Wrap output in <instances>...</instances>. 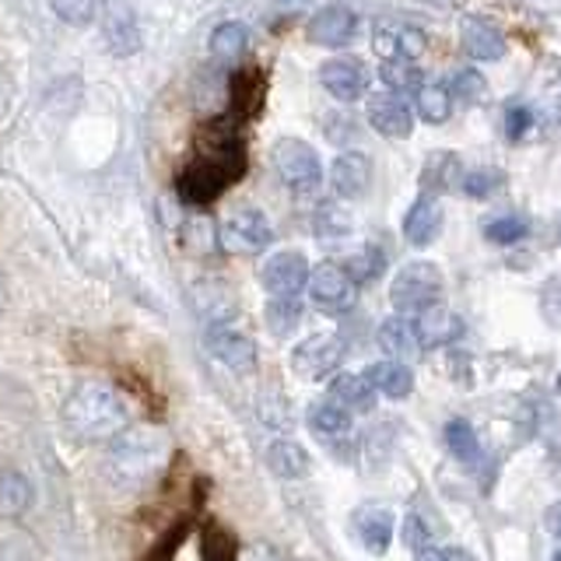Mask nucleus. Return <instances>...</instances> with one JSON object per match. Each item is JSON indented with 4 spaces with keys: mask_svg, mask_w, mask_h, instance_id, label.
Here are the masks:
<instances>
[{
    "mask_svg": "<svg viewBox=\"0 0 561 561\" xmlns=\"http://www.w3.org/2000/svg\"><path fill=\"white\" fill-rule=\"evenodd\" d=\"M127 400H123L110 382H78L64 400V428L78 443H113L127 432Z\"/></svg>",
    "mask_w": 561,
    "mask_h": 561,
    "instance_id": "obj_1",
    "label": "nucleus"
},
{
    "mask_svg": "<svg viewBox=\"0 0 561 561\" xmlns=\"http://www.w3.org/2000/svg\"><path fill=\"white\" fill-rule=\"evenodd\" d=\"M245 172V151L236 140L232 130L215 127L210 137H201V154L183 175H180V193L186 204H210L215 197L232 186Z\"/></svg>",
    "mask_w": 561,
    "mask_h": 561,
    "instance_id": "obj_2",
    "label": "nucleus"
},
{
    "mask_svg": "<svg viewBox=\"0 0 561 561\" xmlns=\"http://www.w3.org/2000/svg\"><path fill=\"white\" fill-rule=\"evenodd\" d=\"M165 456H169V438L158 428H148V425L127 428L113 438L105 470H110V478L119 488H145L162 473Z\"/></svg>",
    "mask_w": 561,
    "mask_h": 561,
    "instance_id": "obj_3",
    "label": "nucleus"
},
{
    "mask_svg": "<svg viewBox=\"0 0 561 561\" xmlns=\"http://www.w3.org/2000/svg\"><path fill=\"white\" fill-rule=\"evenodd\" d=\"M443 288H446L443 271L428 260H414V263H408V267L397 271L393 285H390V306L400 316H421L425 309L438 306Z\"/></svg>",
    "mask_w": 561,
    "mask_h": 561,
    "instance_id": "obj_4",
    "label": "nucleus"
},
{
    "mask_svg": "<svg viewBox=\"0 0 561 561\" xmlns=\"http://www.w3.org/2000/svg\"><path fill=\"white\" fill-rule=\"evenodd\" d=\"M274 169L280 175V183H285L291 193L298 197H309V193L320 190L323 183V162L316 148H309L306 140L298 137H280L274 145Z\"/></svg>",
    "mask_w": 561,
    "mask_h": 561,
    "instance_id": "obj_5",
    "label": "nucleus"
},
{
    "mask_svg": "<svg viewBox=\"0 0 561 561\" xmlns=\"http://www.w3.org/2000/svg\"><path fill=\"white\" fill-rule=\"evenodd\" d=\"M306 291H309V302L320 312H327V316L351 312L358 302V285L344 274L341 263H333V260H327V263H320V267L309 271Z\"/></svg>",
    "mask_w": 561,
    "mask_h": 561,
    "instance_id": "obj_6",
    "label": "nucleus"
},
{
    "mask_svg": "<svg viewBox=\"0 0 561 561\" xmlns=\"http://www.w3.org/2000/svg\"><path fill=\"white\" fill-rule=\"evenodd\" d=\"M347 355L344 341L337 333H312L291 351V368L309 382H323L341 373V362Z\"/></svg>",
    "mask_w": 561,
    "mask_h": 561,
    "instance_id": "obj_7",
    "label": "nucleus"
},
{
    "mask_svg": "<svg viewBox=\"0 0 561 561\" xmlns=\"http://www.w3.org/2000/svg\"><path fill=\"white\" fill-rule=\"evenodd\" d=\"M271 239H274V228L267 215H260L256 207H242L236 215H228L218 232V242L228 253H260V250H267Z\"/></svg>",
    "mask_w": 561,
    "mask_h": 561,
    "instance_id": "obj_8",
    "label": "nucleus"
},
{
    "mask_svg": "<svg viewBox=\"0 0 561 561\" xmlns=\"http://www.w3.org/2000/svg\"><path fill=\"white\" fill-rule=\"evenodd\" d=\"M309 271H312L309 260L298 250H280L263 260L260 280L271 298H298L309 285Z\"/></svg>",
    "mask_w": 561,
    "mask_h": 561,
    "instance_id": "obj_9",
    "label": "nucleus"
},
{
    "mask_svg": "<svg viewBox=\"0 0 561 561\" xmlns=\"http://www.w3.org/2000/svg\"><path fill=\"white\" fill-rule=\"evenodd\" d=\"M425 46H428V39H425V32H421L417 25L382 18V22H376V28H373V49H376V57H382V64L386 60L417 64V57L425 53Z\"/></svg>",
    "mask_w": 561,
    "mask_h": 561,
    "instance_id": "obj_10",
    "label": "nucleus"
},
{
    "mask_svg": "<svg viewBox=\"0 0 561 561\" xmlns=\"http://www.w3.org/2000/svg\"><path fill=\"white\" fill-rule=\"evenodd\" d=\"M351 530H355L358 543L368 554H386L393 543V530H397V516L390 505L382 502H365L355 508L351 516Z\"/></svg>",
    "mask_w": 561,
    "mask_h": 561,
    "instance_id": "obj_11",
    "label": "nucleus"
},
{
    "mask_svg": "<svg viewBox=\"0 0 561 561\" xmlns=\"http://www.w3.org/2000/svg\"><path fill=\"white\" fill-rule=\"evenodd\" d=\"M309 43L316 46H327V49H344L355 43L358 35V14L344 8V4H327L323 11H316L309 18Z\"/></svg>",
    "mask_w": 561,
    "mask_h": 561,
    "instance_id": "obj_12",
    "label": "nucleus"
},
{
    "mask_svg": "<svg viewBox=\"0 0 561 561\" xmlns=\"http://www.w3.org/2000/svg\"><path fill=\"white\" fill-rule=\"evenodd\" d=\"M460 43L463 53L478 64H499L505 57V32L495 18L488 14H467L460 22Z\"/></svg>",
    "mask_w": 561,
    "mask_h": 561,
    "instance_id": "obj_13",
    "label": "nucleus"
},
{
    "mask_svg": "<svg viewBox=\"0 0 561 561\" xmlns=\"http://www.w3.org/2000/svg\"><path fill=\"white\" fill-rule=\"evenodd\" d=\"M207 355L228 365L232 373H253L256 368V344L250 333H242L236 327H207Z\"/></svg>",
    "mask_w": 561,
    "mask_h": 561,
    "instance_id": "obj_14",
    "label": "nucleus"
},
{
    "mask_svg": "<svg viewBox=\"0 0 561 561\" xmlns=\"http://www.w3.org/2000/svg\"><path fill=\"white\" fill-rule=\"evenodd\" d=\"M102 39L116 57L137 53L140 32H137V14L130 8V0H105L102 4Z\"/></svg>",
    "mask_w": 561,
    "mask_h": 561,
    "instance_id": "obj_15",
    "label": "nucleus"
},
{
    "mask_svg": "<svg viewBox=\"0 0 561 561\" xmlns=\"http://www.w3.org/2000/svg\"><path fill=\"white\" fill-rule=\"evenodd\" d=\"M320 81L337 102H358L368 92V67L355 57H333L320 67Z\"/></svg>",
    "mask_w": 561,
    "mask_h": 561,
    "instance_id": "obj_16",
    "label": "nucleus"
},
{
    "mask_svg": "<svg viewBox=\"0 0 561 561\" xmlns=\"http://www.w3.org/2000/svg\"><path fill=\"white\" fill-rule=\"evenodd\" d=\"M365 116H368V127H373L376 134H382V137H390V140H403V137H411V130H414L411 105L403 102L400 95H390V92L368 99Z\"/></svg>",
    "mask_w": 561,
    "mask_h": 561,
    "instance_id": "obj_17",
    "label": "nucleus"
},
{
    "mask_svg": "<svg viewBox=\"0 0 561 561\" xmlns=\"http://www.w3.org/2000/svg\"><path fill=\"white\" fill-rule=\"evenodd\" d=\"M373 183V162L362 151H341L330 165V190L341 201H358Z\"/></svg>",
    "mask_w": 561,
    "mask_h": 561,
    "instance_id": "obj_18",
    "label": "nucleus"
},
{
    "mask_svg": "<svg viewBox=\"0 0 561 561\" xmlns=\"http://www.w3.org/2000/svg\"><path fill=\"white\" fill-rule=\"evenodd\" d=\"M443 204L438 197H428V193H421V197L408 207V215H403V239H408L414 250H425L438 239L443 232Z\"/></svg>",
    "mask_w": 561,
    "mask_h": 561,
    "instance_id": "obj_19",
    "label": "nucleus"
},
{
    "mask_svg": "<svg viewBox=\"0 0 561 561\" xmlns=\"http://www.w3.org/2000/svg\"><path fill=\"white\" fill-rule=\"evenodd\" d=\"M414 333H417V347H449L463 337V320L460 312L432 306L421 316H414Z\"/></svg>",
    "mask_w": 561,
    "mask_h": 561,
    "instance_id": "obj_20",
    "label": "nucleus"
},
{
    "mask_svg": "<svg viewBox=\"0 0 561 561\" xmlns=\"http://www.w3.org/2000/svg\"><path fill=\"white\" fill-rule=\"evenodd\" d=\"M193 309L207 323V327H232L239 316V302L236 295L228 291L221 280H201L193 288Z\"/></svg>",
    "mask_w": 561,
    "mask_h": 561,
    "instance_id": "obj_21",
    "label": "nucleus"
},
{
    "mask_svg": "<svg viewBox=\"0 0 561 561\" xmlns=\"http://www.w3.org/2000/svg\"><path fill=\"white\" fill-rule=\"evenodd\" d=\"M376 390L365 379V373H337L330 379V400L344 408L347 414H368L376 411Z\"/></svg>",
    "mask_w": 561,
    "mask_h": 561,
    "instance_id": "obj_22",
    "label": "nucleus"
},
{
    "mask_svg": "<svg viewBox=\"0 0 561 561\" xmlns=\"http://www.w3.org/2000/svg\"><path fill=\"white\" fill-rule=\"evenodd\" d=\"M306 421H309V432L327 446H337L344 438H351V414L337 408L333 400H316Z\"/></svg>",
    "mask_w": 561,
    "mask_h": 561,
    "instance_id": "obj_23",
    "label": "nucleus"
},
{
    "mask_svg": "<svg viewBox=\"0 0 561 561\" xmlns=\"http://www.w3.org/2000/svg\"><path fill=\"white\" fill-rule=\"evenodd\" d=\"M463 180V162L460 154L453 151H435L425 158V169H421V193L438 197V193H449L453 186H460Z\"/></svg>",
    "mask_w": 561,
    "mask_h": 561,
    "instance_id": "obj_24",
    "label": "nucleus"
},
{
    "mask_svg": "<svg viewBox=\"0 0 561 561\" xmlns=\"http://www.w3.org/2000/svg\"><path fill=\"white\" fill-rule=\"evenodd\" d=\"M365 379L373 382L376 393L390 397V400H403V397H411V390H414L411 365L408 362H393V358H382L376 365H368L365 368Z\"/></svg>",
    "mask_w": 561,
    "mask_h": 561,
    "instance_id": "obj_25",
    "label": "nucleus"
},
{
    "mask_svg": "<svg viewBox=\"0 0 561 561\" xmlns=\"http://www.w3.org/2000/svg\"><path fill=\"white\" fill-rule=\"evenodd\" d=\"M376 341L382 347V355L386 358H393V362H408L417 355V333H414V323L408 320V316H390V320H382L379 323V333H376Z\"/></svg>",
    "mask_w": 561,
    "mask_h": 561,
    "instance_id": "obj_26",
    "label": "nucleus"
},
{
    "mask_svg": "<svg viewBox=\"0 0 561 561\" xmlns=\"http://www.w3.org/2000/svg\"><path fill=\"white\" fill-rule=\"evenodd\" d=\"M443 443L449 449V456L456 463H463V467H478L484 460V446H481V438L478 432H473L470 421L463 417H453L446 421V428H443Z\"/></svg>",
    "mask_w": 561,
    "mask_h": 561,
    "instance_id": "obj_27",
    "label": "nucleus"
},
{
    "mask_svg": "<svg viewBox=\"0 0 561 561\" xmlns=\"http://www.w3.org/2000/svg\"><path fill=\"white\" fill-rule=\"evenodd\" d=\"M267 467L277 473V478H306L312 460H309V453L306 446H298L295 438H274V443L267 446Z\"/></svg>",
    "mask_w": 561,
    "mask_h": 561,
    "instance_id": "obj_28",
    "label": "nucleus"
},
{
    "mask_svg": "<svg viewBox=\"0 0 561 561\" xmlns=\"http://www.w3.org/2000/svg\"><path fill=\"white\" fill-rule=\"evenodd\" d=\"M414 110L417 116L438 127V123H446L453 116V95H449V84L443 81H425L414 92Z\"/></svg>",
    "mask_w": 561,
    "mask_h": 561,
    "instance_id": "obj_29",
    "label": "nucleus"
},
{
    "mask_svg": "<svg viewBox=\"0 0 561 561\" xmlns=\"http://www.w3.org/2000/svg\"><path fill=\"white\" fill-rule=\"evenodd\" d=\"M341 267H344V274L351 280H355V285H368V280H376L386 271V253L379 250L376 242H365V245H358L355 253H347L341 260Z\"/></svg>",
    "mask_w": 561,
    "mask_h": 561,
    "instance_id": "obj_30",
    "label": "nucleus"
},
{
    "mask_svg": "<svg viewBox=\"0 0 561 561\" xmlns=\"http://www.w3.org/2000/svg\"><path fill=\"white\" fill-rule=\"evenodd\" d=\"M379 78L382 84L390 88V95H414L421 84H425V70H421L417 64L411 60H386L379 67Z\"/></svg>",
    "mask_w": 561,
    "mask_h": 561,
    "instance_id": "obj_31",
    "label": "nucleus"
},
{
    "mask_svg": "<svg viewBox=\"0 0 561 561\" xmlns=\"http://www.w3.org/2000/svg\"><path fill=\"white\" fill-rule=\"evenodd\" d=\"M28 505H32V484L25 473H18V470L0 473V513L14 519V516H22Z\"/></svg>",
    "mask_w": 561,
    "mask_h": 561,
    "instance_id": "obj_32",
    "label": "nucleus"
},
{
    "mask_svg": "<svg viewBox=\"0 0 561 561\" xmlns=\"http://www.w3.org/2000/svg\"><path fill=\"white\" fill-rule=\"evenodd\" d=\"M351 210L337 201H327L316 207V215H312V232L320 236V239H344L351 236Z\"/></svg>",
    "mask_w": 561,
    "mask_h": 561,
    "instance_id": "obj_33",
    "label": "nucleus"
},
{
    "mask_svg": "<svg viewBox=\"0 0 561 561\" xmlns=\"http://www.w3.org/2000/svg\"><path fill=\"white\" fill-rule=\"evenodd\" d=\"M245 46H250V32H245V25H239V22H225L210 32V53L225 64L239 60L245 53Z\"/></svg>",
    "mask_w": 561,
    "mask_h": 561,
    "instance_id": "obj_34",
    "label": "nucleus"
},
{
    "mask_svg": "<svg viewBox=\"0 0 561 561\" xmlns=\"http://www.w3.org/2000/svg\"><path fill=\"white\" fill-rule=\"evenodd\" d=\"M302 323V302L298 298H271L267 302V330L274 337H291Z\"/></svg>",
    "mask_w": 561,
    "mask_h": 561,
    "instance_id": "obj_35",
    "label": "nucleus"
},
{
    "mask_svg": "<svg viewBox=\"0 0 561 561\" xmlns=\"http://www.w3.org/2000/svg\"><path fill=\"white\" fill-rule=\"evenodd\" d=\"M263 88H267V84H263L260 70H245V75H239L236 84H232V110L239 116H253L260 110V102H263Z\"/></svg>",
    "mask_w": 561,
    "mask_h": 561,
    "instance_id": "obj_36",
    "label": "nucleus"
},
{
    "mask_svg": "<svg viewBox=\"0 0 561 561\" xmlns=\"http://www.w3.org/2000/svg\"><path fill=\"white\" fill-rule=\"evenodd\" d=\"M530 236V221L523 215H502V218H491L484 225V239L495 242V245H516Z\"/></svg>",
    "mask_w": 561,
    "mask_h": 561,
    "instance_id": "obj_37",
    "label": "nucleus"
},
{
    "mask_svg": "<svg viewBox=\"0 0 561 561\" xmlns=\"http://www.w3.org/2000/svg\"><path fill=\"white\" fill-rule=\"evenodd\" d=\"M505 183V175L499 169H491V165H481V169H470L463 172V180H460V190L467 193L470 201H488L491 193L502 190Z\"/></svg>",
    "mask_w": 561,
    "mask_h": 561,
    "instance_id": "obj_38",
    "label": "nucleus"
},
{
    "mask_svg": "<svg viewBox=\"0 0 561 561\" xmlns=\"http://www.w3.org/2000/svg\"><path fill=\"white\" fill-rule=\"evenodd\" d=\"M446 84H449V95H453V99H460V102H467V105L488 99V81H484V75H478L473 67L456 70L453 81H446Z\"/></svg>",
    "mask_w": 561,
    "mask_h": 561,
    "instance_id": "obj_39",
    "label": "nucleus"
},
{
    "mask_svg": "<svg viewBox=\"0 0 561 561\" xmlns=\"http://www.w3.org/2000/svg\"><path fill=\"white\" fill-rule=\"evenodd\" d=\"M534 127H537V113L526 110V105H508V110L502 113V134L513 140V145L530 137Z\"/></svg>",
    "mask_w": 561,
    "mask_h": 561,
    "instance_id": "obj_40",
    "label": "nucleus"
},
{
    "mask_svg": "<svg viewBox=\"0 0 561 561\" xmlns=\"http://www.w3.org/2000/svg\"><path fill=\"white\" fill-rule=\"evenodd\" d=\"M403 543H408L414 554H425L435 548V534L425 513H408V519H403Z\"/></svg>",
    "mask_w": 561,
    "mask_h": 561,
    "instance_id": "obj_41",
    "label": "nucleus"
},
{
    "mask_svg": "<svg viewBox=\"0 0 561 561\" xmlns=\"http://www.w3.org/2000/svg\"><path fill=\"white\" fill-rule=\"evenodd\" d=\"M537 306H540V316H543V323L561 330V274L548 277L540 285V295H537Z\"/></svg>",
    "mask_w": 561,
    "mask_h": 561,
    "instance_id": "obj_42",
    "label": "nucleus"
},
{
    "mask_svg": "<svg viewBox=\"0 0 561 561\" xmlns=\"http://www.w3.org/2000/svg\"><path fill=\"white\" fill-rule=\"evenodd\" d=\"M201 558L204 561H239V543L225 530H207L201 540Z\"/></svg>",
    "mask_w": 561,
    "mask_h": 561,
    "instance_id": "obj_43",
    "label": "nucleus"
},
{
    "mask_svg": "<svg viewBox=\"0 0 561 561\" xmlns=\"http://www.w3.org/2000/svg\"><path fill=\"white\" fill-rule=\"evenodd\" d=\"M53 14L67 25H88L99 11V0H49Z\"/></svg>",
    "mask_w": 561,
    "mask_h": 561,
    "instance_id": "obj_44",
    "label": "nucleus"
},
{
    "mask_svg": "<svg viewBox=\"0 0 561 561\" xmlns=\"http://www.w3.org/2000/svg\"><path fill=\"white\" fill-rule=\"evenodd\" d=\"M327 137L333 140V145H347V140L358 137V123L351 119V116H333L327 123Z\"/></svg>",
    "mask_w": 561,
    "mask_h": 561,
    "instance_id": "obj_45",
    "label": "nucleus"
},
{
    "mask_svg": "<svg viewBox=\"0 0 561 561\" xmlns=\"http://www.w3.org/2000/svg\"><path fill=\"white\" fill-rule=\"evenodd\" d=\"M239 561H285V554L271 543H250L245 551H239Z\"/></svg>",
    "mask_w": 561,
    "mask_h": 561,
    "instance_id": "obj_46",
    "label": "nucleus"
},
{
    "mask_svg": "<svg viewBox=\"0 0 561 561\" xmlns=\"http://www.w3.org/2000/svg\"><path fill=\"white\" fill-rule=\"evenodd\" d=\"M417 561H478L463 548H432L425 554H417Z\"/></svg>",
    "mask_w": 561,
    "mask_h": 561,
    "instance_id": "obj_47",
    "label": "nucleus"
},
{
    "mask_svg": "<svg viewBox=\"0 0 561 561\" xmlns=\"http://www.w3.org/2000/svg\"><path fill=\"white\" fill-rule=\"evenodd\" d=\"M543 526H548V534L554 540H561V499L548 505V513H543Z\"/></svg>",
    "mask_w": 561,
    "mask_h": 561,
    "instance_id": "obj_48",
    "label": "nucleus"
},
{
    "mask_svg": "<svg viewBox=\"0 0 561 561\" xmlns=\"http://www.w3.org/2000/svg\"><path fill=\"white\" fill-rule=\"evenodd\" d=\"M8 102H11V78H8V70L0 67V113L8 110Z\"/></svg>",
    "mask_w": 561,
    "mask_h": 561,
    "instance_id": "obj_49",
    "label": "nucleus"
},
{
    "mask_svg": "<svg viewBox=\"0 0 561 561\" xmlns=\"http://www.w3.org/2000/svg\"><path fill=\"white\" fill-rule=\"evenodd\" d=\"M554 390H558V397H561V373H558V379H554Z\"/></svg>",
    "mask_w": 561,
    "mask_h": 561,
    "instance_id": "obj_50",
    "label": "nucleus"
},
{
    "mask_svg": "<svg viewBox=\"0 0 561 561\" xmlns=\"http://www.w3.org/2000/svg\"><path fill=\"white\" fill-rule=\"evenodd\" d=\"M554 225H558V239H561V215L554 218Z\"/></svg>",
    "mask_w": 561,
    "mask_h": 561,
    "instance_id": "obj_51",
    "label": "nucleus"
},
{
    "mask_svg": "<svg viewBox=\"0 0 561 561\" xmlns=\"http://www.w3.org/2000/svg\"><path fill=\"white\" fill-rule=\"evenodd\" d=\"M551 561H561V551H554V558Z\"/></svg>",
    "mask_w": 561,
    "mask_h": 561,
    "instance_id": "obj_52",
    "label": "nucleus"
}]
</instances>
